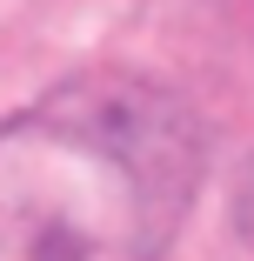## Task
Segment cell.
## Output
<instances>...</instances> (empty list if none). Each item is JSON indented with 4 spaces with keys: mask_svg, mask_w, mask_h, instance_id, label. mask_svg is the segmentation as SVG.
<instances>
[{
    "mask_svg": "<svg viewBox=\"0 0 254 261\" xmlns=\"http://www.w3.org/2000/svg\"><path fill=\"white\" fill-rule=\"evenodd\" d=\"M201 181V141L167 94L80 81L0 134V248L20 261H154Z\"/></svg>",
    "mask_w": 254,
    "mask_h": 261,
    "instance_id": "1",
    "label": "cell"
}]
</instances>
